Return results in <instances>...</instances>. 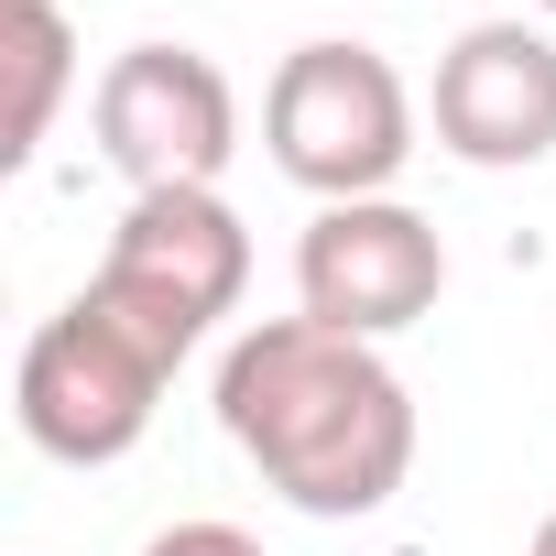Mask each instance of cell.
<instances>
[{"mask_svg": "<svg viewBox=\"0 0 556 556\" xmlns=\"http://www.w3.org/2000/svg\"><path fill=\"white\" fill-rule=\"evenodd\" d=\"M251 285V229L218 186H153L121 207L99 273H88V295L153 350V361H186Z\"/></svg>", "mask_w": 556, "mask_h": 556, "instance_id": "2", "label": "cell"}, {"mask_svg": "<svg viewBox=\"0 0 556 556\" xmlns=\"http://www.w3.org/2000/svg\"><path fill=\"white\" fill-rule=\"evenodd\" d=\"M437 142L469 175H523L556 153V34L545 23H469L437 55Z\"/></svg>", "mask_w": 556, "mask_h": 556, "instance_id": "7", "label": "cell"}, {"mask_svg": "<svg viewBox=\"0 0 556 556\" xmlns=\"http://www.w3.org/2000/svg\"><path fill=\"white\" fill-rule=\"evenodd\" d=\"M262 142L317 207L350 197H393V175L415 164V99L393 77V55L371 45H295L262 88Z\"/></svg>", "mask_w": 556, "mask_h": 556, "instance_id": "3", "label": "cell"}, {"mask_svg": "<svg viewBox=\"0 0 556 556\" xmlns=\"http://www.w3.org/2000/svg\"><path fill=\"white\" fill-rule=\"evenodd\" d=\"M175 361H153L99 295H66L34 339H23V371H12V415L45 458L66 469H110L153 437V404H164Z\"/></svg>", "mask_w": 556, "mask_h": 556, "instance_id": "4", "label": "cell"}, {"mask_svg": "<svg viewBox=\"0 0 556 556\" xmlns=\"http://www.w3.org/2000/svg\"><path fill=\"white\" fill-rule=\"evenodd\" d=\"M88 131H99V153L131 197L218 186V164L240 153V88L197 45H121L88 88Z\"/></svg>", "mask_w": 556, "mask_h": 556, "instance_id": "5", "label": "cell"}, {"mask_svg": "<svg viewBox=\"0 0 556 556\" xmlns=\"http://www.w3.org/2000/svg\"><path fill=\"white\" fill-rule=\"evenodd\" d=\"M142 556H262V545H251L240 523H164Z\"/></svg>", "mask_w": 556, "mask_h": 556, "instance_id": "9", "label": "cell"}, {"mask_svg": "<svg viewBox=\"0 0 556 556\" xmlns=\"http://www.w3.org/2000/svg\"><path fill=\"white\" fill-rule=\"evenodd\" d=\"M534 12H556V0H534Z\"/></svg>", "mask_w": 556, "mask_h": 556, "instance_id": "11", "label": "cell"}, {"mask_svg": "<svg viewBox=\"0 0 556 556\" xmlns=\"http://www.w3.org/2000/svg\"><path fill=\"white\" fill-rule=\"evenodd\" d=\"M0 66H12V110H0V164H34L66 88H77V34L55 0H0Z\"/></svg>", "mask_w": 556, "mask_h": 556, "instance_id": "8", "label": "cell"}, {"mask_svg": "<svg viewBox=\"0 0 556 556\" xmlns=\"http://www.w3.org/2000/svg\"><path fill=\"white\" fill-rule=\"evenodd\" d=\"M447 295V240L404 207V197H350L317 207L295 240V317L339 328V339H404L415 317H437Z\"/></svg>", "mask_w": 556, "mask_h": 556, "instance_id": "6", "label": "cell"}, {"mask_svg": "<svg viewBox=\"0 0 556 556\" xmlns=\"http://www.w3.org/2000/svg\"><path fill=\"white\" fill-rule=\"evenodd\" d=\"M523 556H556V513H545V523H534V545H523Z\"/></svg>", "mask_w": 556, "mask_h": 556, "instance_id": "10", "label": "cell"}, {"mask_svg": "<svg viewBox=\"0 0 556 556\" xmlns=\"http://www.w3.org/2000/svg\"><path fill=\"white\" fill-rule=\"evenodd\" d=\"M218 426L229 447L317 523H361L415 469V393L371 339H339L317 317H262L218 361Z\"/></svg>", "mask_w": 556, "mask_h": 556, "instance_id": "1", "label": "cell"}]
</instances>
